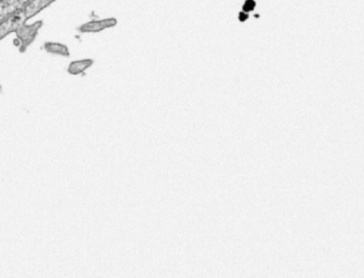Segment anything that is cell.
Wrapping results in <instances>:
<instances>
[{
    "mask_svg": "<svg viewBox=\"0 0 364 278\" xmlns=\"http://www.w3.org/2000/svg\"><path fill=\"white\" fill-rule=\"evenodd\" d=\"M44 48L50 54L60 55V56L65 57L70 56V52L67 46L60 43H46Z\"/></svg>",
    "mask_w": 364,
    "mask_h": 278,
    "instance_id": "cell-2",
    "label": "cell"
},
{
    "mask_svg": "<svg viewBox=\"0 0 364 278\" xmlns=\"http://www.w3.org/2000/svg\"><path fill=\"white\" fill-rule=\"evenodd\" d=\"M93 65V61L91 59H84V60H78L74 61L71 65H69V71L70 74L72 75H78V74H82V72L86 71L87 69L91 67Z\"/></svg>",
    "mask_w": 364,
    "mask_h": 278,
    "instance_id": "cell-1",
    "label": "cell"
}]
</instances>
